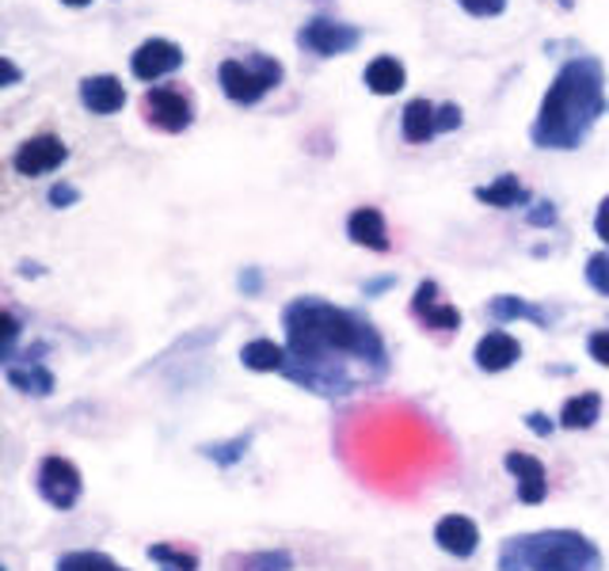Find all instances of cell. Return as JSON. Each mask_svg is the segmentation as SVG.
<instances>
[{"mask_svg":"<svg viewBox=\"0 0 609 571\" xmlns=\"http://www.w3.org/2000/svg\"><path fill=\"white\" fill-rule=\"evenodd\" d=\"M287 366L282 377L316 397H351L389 374L385 339L354 308L324 297H294L282 308Z\"/></svg>","mask_w":609,"mask_h":571,"instance_id":"obj_1","label":"cell"},{"mask_svg":"<svg viewBox=\"0 0 609 571\" xmlns=\"http://www.w3.org/2000/svg\"><path fill=\"white\" fill-rule=\"evenodd\" d=\"M484 206H496V210H514V206H529V191L522 187L519 175H499V180L484 183V187L473 191Z\"/></svg>","mask_w":609,"mask_h":571,"instance_id":"obj_16","label":"cell"},{"mask_svg":"<svg viewBox=\"0 0 609 571\" xmlns=\"http://www.w3.org/2000/svg\"><path fill=\"white\" fill-rule=\"evenodd\" d=\"M598 412H602V397H598V392H580V397H572L560 408V427L587 430L598 423Z\"/></svg>","mask_w":609,"mask_h":571,"instance_id":"obj_21","label":"cell"},{"mask_svg":"<svg viewBox=\"0 0 609 571\" xmlns=\"http://www.w3.org/2000/svg\"><path fill=\"white\" fill-rule=\"evenodd\" d=\"M595 233L609 244V195L602 198V206H598V214H595Z\"/></svg>","mask_w":609,"mask_h":571,"instance_id":"obj_34","label":"cell"},{"mask_svg":"<svg viewBox=\"0 0 609 571\" xmlns=\"http://www.w3.org/2000/svg\"><path fill=\"white\" fill-rule=\"evenodd\" d=\"M526 221H529L534 229L557 226V203H537V206H529V210H526Z\"/></svg>","mask_w":609,"mask_h":571,"instance_id":"obj_29","label":"cell"},{"mask_svg":"<svg viewBox=\"0 0 609 571\" xmlns=\"http://www.w3.org/2000/svg\"><path fill=\"white\" fill-rule=\"evenodd\" d=\"M392 286V279L389 275H385V279H369V282H362V293H366V297H377V293H385Z\"/></svg>","mask_w":609,"mask_h":571,"instance_id":"obj_36","label":"cell"},{"mask_svg":"<svg viewBox=\"0 0 609 571\" xmlns=\"http://www.w3.org/2000/svg\"><path fill=\"white\" fill-rule=\"evenodd\" d=\"M526 423H529V430H537V435H552V423H549V415H541V412H529V415H526Z\"/></svg>","mask_w":609,"mask_h":571,"instance_id":"obj_35","label":"cell"},{"mask_svg":"<svg viewBox=\"0 0 609 571\" xmlns=\"http://www.w3.org/2000/svg\"><path fill=\"white\" fill-rule=\"evenodd\" d=\"M248 446H252V435H241V438H233V442H221V446H206V458L210 461H218V465H236V461L248 453Z\"/></svg>","mask_w":609,"mask_h":571,"instance_id":"obj_25","label":"cell"},{"mask_svg":"<svg viewBox=\"0 0 609 571\" xmlns=\"http://www.w3.org/2000/svg\"><path fill=\"white\" fill-rule=\"evenodd\" d=\"M435 542L442 545L450 557L465 560L480 549V530H476V522L465 519V514H446V519L435 526Z\"/></svg>","mask_w":609,"mask_h":571,"instance_id":"obj_13","label":"cell"},{"mask_svg":"<svg viewBox=\"0 0 609 571\" xmlns=\"http://www.w3.org/2000/svg\"><path fill=\"white\" fill-rule=\"evenodd\" d=\"M583 275H587V282L595 286L602 297H609V252H595V256H587Z\"/></svg>","mask_w":609,"mask_h":571,"instance_id":"obj_26","label":"cell"},{"mask_svg":"<svg viewBox=\"0 0 609 571\" xmlns=\"http://www.w3.org/2000/svg\"><path fill=\"white\" fill-rule=\"evenodd\" d=\"M488 313H491V320L496 324H507V320H534L537 328H549V308H541V305H529V301H522V297H511V293H503V297H496L488 305Z\"/></svg>","mask_w":609,"mask_h":571,"instance_id":"obj_19","label":"cell"},{"mask_svg":"<svg viewBox=\"0 0 609 571\" xmlns=\"http://www.w3.org/2000/svg\"><path fill=\"white\" fill-rule=\"evenodd\" d=\"M69 157L65 142L53 134H42V137H31V142H23L20 149H15V172L20 175H46L53 172V168H61Z\"/></svg>","mask_w":609,"mask_h":571,"instance_id":"obj_9","label":"cell"},{"mask_svg":"<svg viewBox=\"0 0 609 571\" xmlns=\"http://www.w3.org/2000/svg\"><path fill=\"white\" fill-rule=\"evenodd\" d=\"M61 4H69V8H84V4H92V0H61Z\"/></svg>","mask_w":609,"mask_h":571,"instance_id":"obj_38","label":"cell"},{"mask_svg":"<svg viewBox=\"0 0 609 571\" xmlns=\"http://www.w3.org/2000/svg\"><path fill=\"white\" fill-rule=\"evenodd\" d=\"M81 104L88 107L92 114H114L126 107V88H122L119 76L99 73V76H84L81 81Z\"/></svg>","mask_w":609,"mask_h":571,"instance_id":"obj_12","label":"cell"},{"mask_svg":"<svg viewBox=\"0 0 609 571\" xmlns=\"http://www.w3.org/2000/svg\"><path fill=\"white\" fill-rule=\"evenodd\" d=\"M557 4L564 8V12H572V8H575V0H557Z\"/></svg>","mask_w":609,"mask_h":571,"instance_id":"obj_39","label":"cell"},{"mask_svg":"<svg viewBox=\"0 0 609 571\" xmlns=\"http://www.w3.org/2000/svg\"><path fill=\"white\" fill-rule=\"evenodd\" d=\"M221 571H294V552L264 549V552H233Z\"/></svg>","mask_w":609,"mask_h":571,"instance_id":"obj_17","label":"cell"},{"mask_svg":"<svg viewBox=\"0 0 609 571\" xmlns=\"http://www.w3.org/2000/svg\"><path fill=\"white\" fill-rule=\"evenodd\" d=\"M362 42V31L354 23L331 20V15H313L297 31V46L313 58H339V53H351Z\"/></svg>","mask_w":609,"mask_h":571,"instance_id":"obj_5","label":"cell"},{"mask_svg":"<svg viewBox=\"0 0 609 571\" xmlns=\"http://www.w3.org/2000/svg\"><path fill=\"white\" fill-rule=\"evenodd\" d=\"M587 347H590V359L602 362V366H609V331H595Z\"/></svg>","mask_w":609,"mask_h":571,"instance_id":"obj_31","label":"cell"},{"mask_svg":"<svg viewBox=\"0 0 609 571\" xmlns=\"http://www.w3.org/2000/svg\"><path fill=\"white\" fill-rule=\"evenodd\" d=\"M362 81H366V88L374 92V96H397V92L407 84V73H404V65L392 58V53H381V58H374L366 65Z\"/></svg>","mask_w":609,"mask_h":571,"instance_id":"obj_15","label":"cell"},{"mask_svg":"<svg viewBox=\"0 0 609 571\" xmlns=\"http://www.w3.org/2000/svg\"><path fill=\"white\" fill-rule=\"evenodd\" d=\"M259 286H264V279H259V271H244V275H241V290H244V293H259Z\"/></svg>","mask_w":609,"mask_h":571,"instance_id":"obj_37","label":"cell"},{"mask_svg":"<svg viewBox=\"0 0 609 571\" xmlns=\"http://www.w3.org/2000/svg\"><path fill=\"white\" fill-rule=\"evenodd\" d=\"M346 236H351L358 248L389 252V226H385V214L377 210V206H358V210L346 218Z\"/></svg>","mask_w":609,"mask_h":571,"instance_id":"obj_14","label":"cell"},{"mask_svg":"<svg viewBox=\"0 0 609 571\" xmlns=\"http://www.w3.org/2000/svg\"><path fill=\"white\" fill-rule=\"evenodd\" d=\"M180 65H183V50L172 42V38H145V42L134 50V58H130V73L145 84L175 73Z\"/></svg>","mask_w":609,"mask_h":571,"instance_id":"obj_8","label":"cell"},{"mask_svg":"<svg viewBox=\"0 0 609 571\" xmlns=\"http://www.w3.org/2000/svg\"><path fill=\"white\" fill-rule=\"evenodd\" d=\"M468 15L476 20H491V15H503L507 12V0H458Z\"/></svg>","mask_w":609,"mask_h":571,"instance_id":"obj_28","label":"cell"},{"mask_svg":"<svg viewBox=\"0 0 609 571\" xmlns=\"http://www.w3.org/2000/svg\"><path fill=\"white\" fill-rule=\"evenodd\" d=\"M507 473H514V481H519V499L529 507L545 503V496H549V473H545V465L534 458V453H507Z\"/></svg>","mask_w":609,"mask_h":571,"instance_id":"obj_10","label":"cell"},{"mask_svg":"<svg viewBox=\"0 0 609 571\" xmlns=\"http://www.w3.org/2000/svg\"><path fill=\"white\" fill-rule=\"evenodd\" d=\"M473 359H476V366H480L484 374H503V369H511L514 362L522 359V343L511 336V331L496 328V331H488L480 343H476Z\"/></svg>","mask_w":609,"mask_h":571,"instance_id":"obj_11","label":"cell"},{"mask_svg":"<svg viewBox=\"0 0 609 571\" xmlns=\"http://www.w3.org/2000/svg\"><path fill=\"white\" fill-rule=\"evenodd\" d=\"M20 65L15 61H8V58H0V88H12V84H20Z\"/></svg>","mask_w":609,"mask_h":571,"instance_id":"obj_33","label":"cell"},{"mask_svg":"<svg viewBox=\"0 0 609 571\" xmlns=\"http://www.w3.org/2000/svg\"><path fill=\"white\" fill-rule=\"evenodd\" d=\"M465 122V114H461L458 104H442L435 107V134H453V130Z\"/></svg>","mask_w":609,"mask_h":571,"instance_id":"obj_27","label":"cell"},{"mask_svg":"<svg viewBox=\"0 0 609 571\" xmlns=\"http://www.w3.org/2000/svg\"><path fill=\"white\" fill-rule=\"evenodd\" d=\"M15 339H20V320H15L12 313H0V354H4Z\"/></svg>","mask_w":609,"mask_h":571,"instance_id":"obj_30","label":"cell"},{"mask_svg":"<svg viewBox=\"0 0 609 571\" xmlns=\"http://www.w3.org/2000/svg\"><path fill=\"white\" fill-rule=\"evenodd\" d=\"M38 491L50 507L69 511L81 499V469L69 458H46L42 469H38Z\"/></svg>","mask_w":609,"mask_h":571,"instance_id":"obj_7","label":"cell"},{"mask_svg":"<svg viewBox=\"0 0 609 571\" xmlns=\"http://www.w3.org/2000/svg\"><path fill=\"white\" fill-rule=\"evenodd\" d=\"M404 119H400V130H404V142L412 145H423L435 137V104L430 99H412V104H404Z\"/></svg>","mask_w":609,"mask_h":571,"instance_id":"obj_18","label":"cell"},{"mask_svg":"<svg viewBox=\"0 0 609 571\" xmlns=\"http://www.w3.org/2000/svg\"><path fill=\"white\" fill-rule=\"evenodd\" d=\"M282 76H287V69H282V61H275L271 53H252V58H244V61L229 58L218 65L221 92L241 107L259 104L267 92L279 88Z\"/></svg>","mask_w":609,"mask_h":571,"instance_id":"obj_4","label":"cell"},{"mask_svg":"<svg viewBox=\"0 0 609 571\" xmlns=\"http://www.w3.org/2000/svg\"><path fill=\"white\" fill-rule=\"evenodd\" d=\"M142 111H145V122L157 130H165V134H183V130L191 126V119H195V107H191V99L183 96L180 88H149L142 99Z\"/></svg>","mask_w":609,"mask_h":571,"instance_id":"obj_6","label":"cell"},{"mask_svg":"<svg viewBox=\"0 0 609 571\" xmlns=\"http://www.w3.org/2000/svg\"><path fill=\"white\" fill-rule=\"evenodd\" d=\"M499 571H602V549L580 530L522 534L499 549Z\"/></svg>","mask_w":609,"mask_h":571,"instance_id":"obj_3","label":"cell"},{"mask_svg":"<svg viewBox=\"0 0 609 571\" xmlns=\"http://www.w3.org/2000/svg\"><path fill=\"white\" fill-rule=\"evenodd\" d=\"M602 114H609L606 69L595 53L580 50L552 76L549 92H545L541 107H537L534 126H529V142L537 149L572 153L587 142Z\"/></svg>","mask_w":609,"mask_h":571,"instance_id":"obj_2","label":"cell"},{"mask_svg":"<svg viewBox=\"0 0 609 571\" xmlns=\"http://www.w3.org/2000/svg\"><path fill=\"white\" fill-rule=\"evenodd\" d=\"M76 198H81V195H76V187H69V183H53V187H50V203L58 206V210H61V206H73Z\"/></svg>","mask_w":609,"mask_h":571,"instance_id":"obj_32","label":"cell"},{"mask_svg":"<svg viewBox=\"0 0 609 571\" xmlns=\"http://www.w3.org/2000/svg\"><path fill=\"white\" fill-rule=\"evenodd\" d=\"M241 362L248 369H256V374H282V366H287V347L271 343V339H252V343H244Z\"/></svg>","mask_w":609,"mask_h":571,"instance_id":"obj_20","label":"cell"},{"mask_svg":"<svg viewBox=\"0 0 609 571\" xmlns=\"http://www.w3.org/2000/svg\"><path fill=\"white\" fill-rule=\"evenodd\" d=\"M8 381L20 392H35V397H50L53 392V374L38 362H27V366H12L8 369Z\"/></svg>","mask_w":609,"mask_h":571,"instance_id":"obj_22","label":"cell"},{"mask_svg":"<svg viewBox=\"0 0 609 571\" xmlns=\"http://www.w3.org/2000/svg\"><path fill=\"white\" fill-rule=\"evenodd\" d=\"M149 560L165 564V571H198V557H195V552L172 549V545H153Z\"/></svg>","mask_w":609,"mask_h":571,"instance_id":"obj_24","label":"cell"},{"mask_svg":"<svg viewBox=\"0 0 609 571\" xmlns=\"http://www.w3.org/2000/svg\"><path fill=\"white\" fill-rule=\"evenodd\" d=\"M0 571H4V568H0Z\"/></svg>","mask_w":609,"mask_h":571,"instance_id":"obj_40","label":"cell"},{"mask_svg":"<svg viewBox=\"0 0 609 571\" xmlns=\"http://www.w3.org/2000/svg\"><path fill=\"white\" fill-rule=\"evenodd\" d=\"M58 571H126L114 564L107 552H69V557H61Z\"/></svg>","mask_w":609,"mask_h":571,"instance_id":"obj_23","label":"cell"}]
</instances>
